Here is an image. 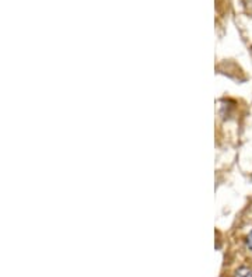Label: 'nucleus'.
Instances as JSON below:
<instances>
[{
    "instance_id": "f03ea898",
    "label": "nucleus",
    "mask_w": 252,
    "mask_h": 277,
    "mask_svg": "<svg viewBox=\"0 0 252 277\" xmlns=\"http://www.w3.org/2000/svg\"><path fill=\"white\" fill-rule=\"evenodd\" d=\"M245 245H246V248L249 249V251L252 252V231L246 235V238H245Z\"/></svg>"
},
{
    "instance_id": "f257e3e1",
    "label": "nucleus",
    "mask_w": 252,
    "mask_h": 277,
    "mask_svg": "<svg viewBox=\"0 0 252 277\" xmlns=\"http://www.w3.org/2000/svg\"><path fill=\"white\" fill-rule=\"evenodd\" d=\"M233 277H252V267L249 266H238L233 273Z\"/></svg>"
}]
</instances>
